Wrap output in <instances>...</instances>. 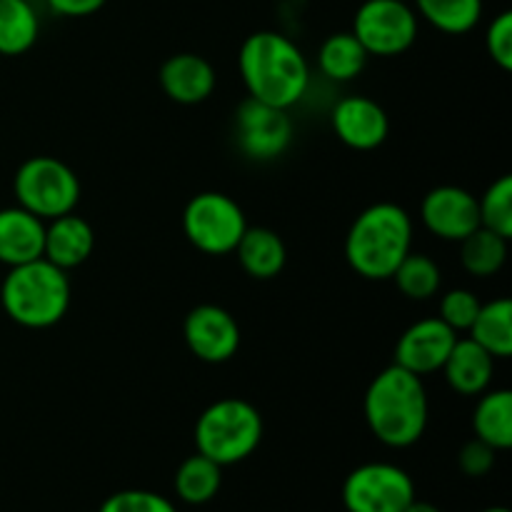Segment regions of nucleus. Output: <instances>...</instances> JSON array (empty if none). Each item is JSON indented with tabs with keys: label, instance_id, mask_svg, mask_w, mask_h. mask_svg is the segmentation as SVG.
<instances>
[{
	"label": "nucleus",
	"instance_id": "f257e3e1",
	"mask_svg": "<svg viewBox=\"0 0 512 512\" xmlns=\"http://www.w3.org/2000/svg\"><path fill=\"white\" fill-rule=\"evenodd\" d=\"M240 78L250 98L275 108H293L310 85V65L303 50L283 33L258 30L240 45Z\"/></svg>",
	"mask_w": 512,
	"mask_h": 512
},
{
	"label": "nucleus",
	"instance_id": "f03ea898",
	"mask_svg": "<svg viewBox=\"0 0 512 512\" xmlns=\"http://www.w3.org/2000/svg\"><path fill=\"white\" fill-rule=\"evenodd\" d=\"M428 393L423 378L400 365L380 370L365 390L363 415L370 433L388 448H410L428 428Z\"/></svg>",
	"mask_w": 512,
	"mask_h": 512
},
{
	"label": "nucleus",
	"instance_id": "7ed1b4c3",
	"mask_svg": "<svg viewBox=\"0 0 512 512\" xmlns=\"http://www.w3.org/2000/svg\"><path fill=\"white\" fill-rule=\"evenodd\" d=\"M413 250V220L398 203H375L353 220L345 260L365 280H390Z\"/></svg>",
	"mask_w": 512,
	"mask_h": 512
},
{
	"label": "nucleus",
	"instance_id": "20e7f679",
	"mask_svg": "<svg viewBox=\"0 0 512 512\" xmlns=\"http://www.w3.org/2000/svg\"><path fill=\"white\" fill-rule=\"evenodd\" d=\"M0 303L13 323L43 330L60 323L70 308V278L45 258L15 265L0 285Z\"/></svg>",
	"mask_w": 512,
	"mask_h": 512
},
{
	"label": "nucleus",
	"instance_id": "39448f33",
	"mask_svg": "<svg viewBox=\"0 0 512 512\" xmlns=\"http://www.w3.org/2000/svg\"><path fill=\"white\" fill-rule=\"evenodd\" d=\"M260 440H263V418L248 400H215L195 423V448L220 468L243 463L258 450Z\"/></svg>",
	"mask_w": 512,
	"mask_h": 512
},
{
	"label": "nucleus",
	"instance_id": "423d86ee",
	"mask_svg": "<svg viewBox=\"0 0 512 512\" xmlns=\"http://www.w3.org/2000/svg\"><path fill=\"white\" fill-rule=\"evenodd\" d=\"M13 193L20 208L53 220L73 213L80 200V180L70 165L53 155H33L18 168L13 178Z\"/></svg>",
	"mask_w": 512,
	"mask_h": 512
},
{
	"label": "nucleus",
	"instance_id": "0eeeda50",
	"mask_svg": "<svg viewBox=\"0 0 512 512\" xmlns=\"http://www.w3.org/2000/svg\"><path fill=\"white\" fill-rule=\"evenodd\" d=\"M245 213L230 195L198 193L183 210V233L205 255L233 253L238 240L243 238Z\"/></svg>",
	"mask_w": 512,
	"mask_h": 512
},
{
	"label": "nucleus",
	"instance_id": "6e6552de",
	"mask_svg": "<svg viewBox=\"0 0 512 512\" xmlns=\"http://www.w3.org/2000/svg\"><path fill=\"white\" fill-rule=\"evenodd\" d=\"M418 13L403 0H365L353 20V35L368 55L393 58L418 40Z\"/></svg>",
	"mask_w": 512,
	"mask_h": 512
},
{
	"label": "nucleus",
	"instance_id": "1a4fd4ad",
	"mask_svg": "<svg viewBox=\"0 0 512 512\" xmlns=\"http://www.w3.org/2000/svg\"><path fill=\"white\" fill-rule=\"evenodd\" d=\"M413 500V478L390 463L360 465L343 483V505L348 512H403Z\"/></svg>",
	"mask_w": 512,
	"mask_h": 512
},
{
	"label": "nucleus",
	"instance_id": "9d476101",
	"mask_svg": "<svg viewBox=\"0 0 512 512\" xmlns=\"http://www.w3.org/2000/svg\"><path fill=\"white\" fill-rule=\"evenodd\" d=\"M295 125L288 110L248 98L235 115V140L250 160H275L293 143Z\"/></svg>",
	"mask_w": 512,
	"mask_h": 512
},
{
	"label": "nucleus",
	"instance_id": "9b49d317",
	"mask_svg": "<svg viewBox=\"0 0 512 512\" xmlns=\"http://www.w3.org/2000/svg\"><path fill=\"white\" fill-rule=\"evenodd\" d=\"M183 338L190 353L210 365L228 363L240 348L238 320L220 305H198L185 315Z\"/></svg>",
	"mask_w": 512,
	"mask_h": 512
},
{
	"label": "nucleus",
	"instance_id": "f8f14e48",
	"mask_svg": "<svg viewBox=\"0 0 512 512\" xmlns=\"http://www.w3.org/2000/svg\"><path fill=\"white\" fill-rule=\"evenodd\" d=\"M420 220L435 238L460 243L480 228L478 198L458 185H440L420 203Z\"/></svg>",
	"mask_w": 512,
	"mask_h": 512
},
{
	"label": "nucleus",
	"instance_id": "ddd939ff",
	"mask_svg": "<svg viewBox=\"0 0 512 512\" xmlns=\"http://www.w3.org/2000/svg\"><path fill=\"white\" fill-rule=\"evenodd\" d=\"M458 343V333L440 318H425L410 325L395 345V365L415 375H430L443 370L450 350Z\"/></svg>",
	"mask_w": 512,
	"mask_h": 512
},
{
	"label": "nucleus",
	"instance_id": "4468645a",
	"mask_svg": "<svg viewBox=\"0 0 512 512\" xmlns=\"http://www.w3.org/2000/svg\"><path fill=\"white\" fill-rule=\"evenodd\" d=\"M330 125L340 143L353 150L380 148L390 133V118L383 105L365 95H348L338 100L330 115Z\"/></svg>",
	"mask_w": 512,
	"mask_h": 512
},
{
	"label": "nucleus",
	"instance_id": "2eb2a0df",
	"mask_svg": "<svg viewBox=\"0 0 512 512\" xmlns=\"http://www.w3.org/2000/svg\"><path fill=\"white\" fill-rule=\"evenodd\" d=\"M218 75L208 58L198 53H178L160 68V88L180 105H198L213 95Z\"/></svg>",
	"mask_w": 512,
	"mask_h": 512
},
{
	"label": "nucleus",
	"instance_id": "dca6fc26",
	"mask_svg": "<svg viewBox=\"0 0 512 512\" xmlns=\"http://www.w3.org/2000/svg\"><path fill=\"white\" fill-rule=\"evenodd\" d=\"M95 248V230L85 218L73 213H65L53 218L45 225V243L43 258L48 263L58 265L60 270H73L83 265L93 255Z\"/></svg>",
	"mask_w": 512,
	"mask_h": 512
},
{
	"label": "nucleus",
	"instance_id": "f3484780",
	"mask_svg": "<svg viewBox=\"0 0 512 512\" xmlns=\"http://www.w3.org/2000/svg\"><path fill=\"white\" fill-rule=\"evenodd\" d=\"M45 223L20 205L0 210V263L15 265L43 258Z\"/></svg>",
	"mask_w": 512,
	"mask_h": 512
},
{
	"label": "nucleus",
	"instance_id": "a211bd4d",
	"mask_svg": "<svg viewBox=\"0 0 512 512\" xmlns=\"http://www.w3.org/2000/svg\"><path fill=\"white\" fill-rule=\"evenodd\" d=\"M450 388L465 398H478L490 388L495 375V358L473 338H458L443 365Z\"/></svg>",
	"mask_w": 512,
	"mask_h": 512
},
{
	"label": "nucleus",
	"instance_id": "6ab92c4d",
	"mask_svg": "<svg viewBox=\"0 0 512 512\" xmlns=\"http://www.w3.org/2000/svg\"><path fill=\"white\" fill-rule=\"evenodd\" d=\"M238 255V263L250 278L255 280H273L275 275L283 273L288 250H285L283 238L275 230L263 228H245L243 238L238 240L233 250Z\"/></svg>",
	"mask_w": 512,
	"mask_h": 512
},
{
	"label": "nucleus",
	"instance_id": "aec40b11",
	"mask_svg": "<svg viewBox=\"0 0 512 512\" xmlns=\"http://www.w3.org/2000/svg\"><path fill=\"white\" fill-rule=\"evenodd\" d=\"M475 438L493 450H510L512 445V393L510 390H485L478 395L473 413Z\"/></svg>",
	"mask_w": 512,
	"mask_h": 512
},
{
	"label": "nucleus",
	"instance_id": "412c9836",
	"mask_svg": "<svg viewBox=\"0 0 512 512\" xmlns=\"http://www.w3.org/2000/svg\"><path fill=\"white\" fill-rule=\"evenodd\" d=\"M368 50L360 45L353 30L350 33H335L320 45L318 50V68L320 73L335 83H350L358 78L368 65Z\"/></svg>",
	"mask_w": 512,
	"mask_h": 512
},
{
	"label": "nucleus",
	"instance_id": "4be33fe9",
	"mask_svg": "<svg viewBox=\"0 0 512 512\" xmlns=\"http://www.w3.org/2000/svg\"><path fill=\"white\" fill-rule=\"evenodd\" d=\"M470 338L488 350L495 360H508L512 355V303L498 298L493 303L480 305L475 323L470 325Z\"/></svg>",
	"mask_w": 512,
	"mask_h": 512
},
{
	"label": "nucleus",
	"instance_id": "5701e85b",
	"mask_svg": "<svg viewBox=\"0 0 512 512\" xmlns=\"http://www.w3.org/2000/svg\"><path fill=\"white\" fill-rule=\"evenodd\" d=\"M40 20L30 0H0V55H23L35 45Z\"/></svg>",
	"mask_w": 512,
	"mask_h": 512
},
{
	"label": "nucleus",
	"instance_id": "b1692460",
	"mask_svg": "<svg viewBox=\"0 0 512 512\" xmlns=\"http://www.w3.org/2000/svg\"><path fill=\"white\" fill-rule=\"evenodd\" d=\"M508 260V238L483 228L460 240V263L475 278H493Z\"/></svg>",
	"mask_w": 512,
	"mask_h": 512
},
{
	"label": "nucleus",
	"instance_id": "393cba45",
	"mask_svg": "<svg viewBox=\"0 0 512 512\" xmlns=\"http://www.w3.org/2000/svg\"><path fill=\"white\" fill-rule=\"evenodd\" d=\"M223 485V468L205 455L195 453L180 463L175 473V493L188 505H205Z\"/></svg>",
	"mask_w": 512,
	"mask_h": 512
},
{
	"label": "nucleus",
	"instance_id": "a878e982",
	"mask_svg": "<svg viewBox=\"0 0 512 512\" xmlns=\"http://www.w3.org/2000/svg\"><path fill=\"white\" fill-rule=\"evenodd\" d=\"M415 13L440 33L463 35L483 18V0H415Z\"/></svg>",
	"mask_w": 512,
	"mask_h": 512
},
{
	"label": "nucleus",
	"instance_id": "bb28decb",
	"mask_svg": "<svg viewBox=\"0 0 512 512\" xmlns=\"http://www.w3.org/2000/svg\"><path fill=\"white\" fill-rule=\"evenodd\" d=\"M393 280L405 298L430 300L433 295H438L440 283H443V275H440L438 263H435L433 258L410 250V253L403 258V263L395 268Z\"/></svg>",
	"mask_w": 512,
	"mask_h": 512
},
{
	"label": "nucleus",
	"instance_id": "cd10ccee",
	"mask_svg": "<svg viewBox=\"0 0 512 512\" xmlns=\"http://www.w3.org/2000/svg\"><path fill=\"white\" fill-rule=\"evenodd\" d=\"M480 225L493 233L512 238V178L500 175L495 183L488 185L483 198L478 200Z\"/></svg>",
	"mask_w": 512,
	"mask_h": 512
},
{
	"label": "nucleus",
	"instance_id": "c85d7f7f",
	"mask_svg": "<svg viewBox=\"0 0 512 512\" xmlns=\"http://www.w3.org/2000/svg\"><path fill=\"white\" fill-rule=\"evenodd\" d=\"M480 300L478 295L470 293L465 288H453L440 298V315L445 325L455 330V333H468L470 325L475 323L480 313Z\"/></svg>",
	"mask_w": 512,
	"mask_h": 512
},
{
	"label": "nucleus",
	"instance_id": "c756f323",
	"mask_svg": "<svg viewBox=\"0 0 512 512\" xmlns=\"http://www.w3.org/2000/svg\"><path fill=\"white\" fill-rule=\"evenodd\" d=\"M98 512H178L168 498L150 490H120L110 495Z\"/></svg>",
	"mask_w": 512,
	"mask_h": 512
},
{
	"label": "nucleus",
	"instance_id": "7c9ffc66",
	"mask_svg": "<svg viewBox=\"0 0 512 512\" xmlns=\"http://www.w3.org/2000/svg\"><path fill=\"white\" fill-rule=\"evenodd\" d=\"M485 48L488 55L493 58V63L498 68L510 70L512 68V13L503 10L500 15H495L493 23L488 25V33H485Z\"/></svg>",
	"mask_w": 512,
	"mask_h": 512
},
{
	"label": "nucleus",
	"instance_id": "2f4dec72",
	"mask_svg": "<svg viewBox=\"0 0 512 512\" xmlns=\"http://www.w3.org/2000/svg\"><path fill=\"white\" fill-rule=\"evenodd\" d=\"M495 455H498V450H493L488 443L475 438L460 448L458 465L468 478H483V475H488L495 468Z\"/></svg>",
	"mask_w": 512,
	"mask_h": 512
},
{
	"label": "nucleus",
	"instance_id": "473e14b6",
	"mask_svg": "<svg viewBox=\"0 0 512 512\" xmlns=\"http://www.w3.org/2000/svg\"><path fill=\"white\" fill-rule=\"evenodd\" d=\"M45 3L63 18H85V15L98 13L108 0H45Z\"/></svg>",
	"mask_w": 512,
	"mask_h": 512
},
{
	"label": "nucleus",
	"instance_id": "72a5a7b5",
	"mask_svg": "<svg viewBox=\"0 0 512 512\" xmlns=\"http://www.w3.org/2000/svg\"><path fill=\"white\" fill-rule=\"evenodd\" d=\"M403 512H443V510L435 508V505L430 503H423V500H413V503H410Z\"/></svg>",
	"mask_w": 512,
	"mask_h": 512
},
{
	"label": "nucleus",
	"instance_id": "f704fd0d",
	"mask_svg": "<svg viewBox=\"0 0 512 512\" xmlns=\"http://www.w3.org/2000/svg\"><path fill=\"white\" fill-rule=\"evenodd\" d=\"M483 512H510L508 508H488V510H483Z\"/></svg>",
	"mask_w": 512,
	"mask_h": 512
},
{
	"label": "nucleus",
	"instance_id": "c9c22d12",
	"mask_svg": "<svg viewBox=\"0 0 512 512\" xmlns=\"http://www.w3.org/2000/svg\"><path fill=\"white\" fill-rule=\"evenodd\" d=\"M403 3H410V0H403Z\"/></svg>",
	"mask_w": 512,
	"mask_h": 512
}]
</instances>
